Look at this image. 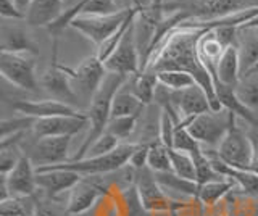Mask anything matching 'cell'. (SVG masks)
<instances>
[{
    "mask_svg": "<svg viewBox=\"0 0 258 216\" xmlns=\"http://www.w3.org/2000/svg\"><path fill=\"white\" fill-rule=\"evenodd\" d=\"M205 31V28H199L189 21L177 25L150 52L141 73L142 71L158 73V71L165 69H179L190 73L196 78L197 84L207 92L212 110L218 111L223 110V107L220 100H218L215 81L200 63L197 53V42Z\"/></svg>",
    "mask_w": 258,
    "mask_h": 216,
    "instance_id": "1",
    "label": "cell"
},
{
    "mask_svg": "<svg viewBox=\"0 0 258 216\" xmlns=\"http://www.w3.org/2000/svg\"><path fill=\"white\" fill-rule=\"evenodd\" d=\"M126 81H127V76L108 73L107 71L102 86L99 87V91L95 92L91 103H89V108L86 113L89 118V131H87L86 139L81 143L78 154L73 160L84 158L89 147L107 131L108 123L111 119V102L115 99L116 92L126 84Z\"/></svg>",
    "mask_w": 258,
    "mask_h": 216,
    "instance_id": "2",
    "label": "cell"
},
{
    "mask_svg": "<svg viewBox=\"0 0 258 216\" xmlns=\"http://www.w3.org/2000/svg\"><path fill=\"white\" fill-rule=\"evenodd\" d=\"M137 142H124L118 149L102 157H84L81 160H70L67 163L47 166V168H36V170H68L75 171L81 176H99L115 173L121 168L127 166L129 158H131Z\"/></svg>",
    "mask_w": 258,
    "mask_h": 216,
    "instance_id": "3",
    "label": "cell"
},
{
    "mask_svg": "<svg viewBox=\"0 0 258 216\" xmlns=\"http://www.w3.org/2000/svg\"><path fill=\"white\" fill-rule=\"evenodd\" d=\"M256 5L258 0H181L163 5V9H168V13L176 10L182 12L187 21H212Z\"/></svg>",
    "mask_w": 258,
    "mask_h": 216,
    "instance_id": "4",
    "label": "cell"
},
{
    "mask_svg": "<svg viewBox=\"0 0 258 216\" xmlns=\"http://www.w3.org/2000/svg\"><path fill=\"white\" fill-rule=\"evenodd\" d=\"M234 116L236 115L226 108L218 111L210 110L190 119L185 127L192 134V137L200 143L202 149L216 150L224 135L228 134Z\"/></svg>",
    "mask_w": 258,
    "mask_h": 216,
    "instance_id": "5",
    "label": "cell"
},
{
    "mask_svg": "<svg viewBox=\"0 0 258 216\" xmlns=\"http://www.w3.org/2000/svg\"><path fill=\"white\" fill-rule=\"evenodd\" d=\"M161 110L168 111L177 124H187L190 119L212 110V105L207 92L194 84L182 91H169V103Z\"/></svg>",
    "mask_w": 258,
    "mask_h": 216,
    "instance_id": "6",
    "label": "cell"
},
{
    "mask_svg": "<svg viewBox=\"0 0 258 216\" xmlns=\"http://www.w3.org/2000/svg\"><path fill=\"white\" fill-rule=\"evenodd\" d=\"M218 158L236 170L248 171L250 162H252V142H250L248 132L237 126V116L232 118V123L228 134L216 149Z\"/></svg>",
    "mask_w": 258,
    "mask_h": 216,
    "instance_id": "7",
    "label": "cell"
},
{
    "mask_svg": "<svg viewBox=\"0 0 258 216\" xmlns=\"http://www.w3.org/2000/svg\"><path fill=\"white\" fill-rule=\"evenodd\" d=\"M0 73L4 79L21 91H37L36 63L31 53L0 52Z\"/></svg>",
    "mask_w": 258,
    "mask_h": 216,
    "instance_id": "8",
    "label": "cell"
},
{
    "mask_svg": "<svg viewBox=\"0 0 258 216\" xmlns=\"http://www.w3.org/2000/svg\"><path fill=\"white\" fill-rule=\"evenodd\" d=\"M136 173H137L136 190H137V197H139L141 206L149 213L171 214L179 202H176V200L169 198L166 195L165 189L160 186V182L155 179V174H153L149 168H144V170L136 171Z\"/></svg>",
    "mask_w": 258,
    "mask_h": 216,
    "instance_id": "9",
    "label": "cell"
},
{
    "mask_svg": "<svg viewBox=\"0 0 258 216\" xmlns=\"http://www.w3.org/2000/svg\"><path fill=\"white\" fill-rule=\"evenodd\" d=\"M134 12L137 10L108 15V17H84V15H79L70 23V26L87 37L92 44H95V47H99L103 41H107L110 36L119 31Z\"/></svg>",
    "mask_w": 258,
    "mask_h": 216,
    "instance_id": "10",
    "label": "cell"
},
{
    "mask_svg": "<svg viewBox=\"0 0 258 216\" xmlns=\"http://www.w3.org/2000/svg\"><path fill=\"white\" fill-rule=\"evenodd\" d=\"M36 178V166L24 154L10 173L2 174V200L8 197H34L39 192Z\"/></svg>",
    "mask_w": 258,
    "mask_h": 216,
    "instance_id": "11",
    "label": "cell"
},
{
    "mask_svg": "<svg viewBox=\"0 0 258 216\" xmlns=\"http://www.w3.org/2000/svg\"><path fill=\"white\" fill-rule=\"evenodd\" d=\"M134 20L131 25H129V28L126 29V33H124L123 39L119 41L116 50L113 52V55L107 61H105V69H107L108 73L123 75L127 78L141 73L142 61H141L139 49H137V44H136Z\"/></svg>",
    "mask_w": 258,
    "mask_h": 216,
    "instance_id": "12",
    "label": "cell"
},
{
    "mask_svg": "<svg viewBox=\"0 0 258 216\" xmlns=\"http://www.w3.org/2000/svg\"><path fill=\"white\" fill-rule=\"evenodd\" d=\"M105 75L107 69L97 55L86 57L75 69H71V83L78 99H84L91 103L95 92L103 83Z\"/></svg>",
    "mask_w": 258,
    "mask_h": 216,
    "instance_id": "13",
    "label": "cell"
},
{
    "mask_svg": "<svg viewBox=\"0 0 258 216\" xmlns=\"http://www.w3.org/2000/svg\"><path fill=\"white\" fill-rule=\"evenodd\" d=\"M56 41L53 42V58L50 66L45 69L42 75V86L44 89L52 95V99L58 100L61 103H67L70 107H75L78 103V95L75 92V87L71 83V69L61 66L56 60Z\"/></svg>",
    "mask_w": 258,
    "mask_h": 216,
    "instance_id": "14",
    "label": "cell"
},
{
    "mask_svg": "<svg viewBox=\"0 0 258 216\" xmlns=\"http://www.w3.org/2000/svg\"><path fill=\"white\" fill-rule=\"evenodd\" d=\"M70 143L71 137H42L29 146L24 154L31 158L36 168L56 166L70 162Z\"/></svg>",
    "mask_w": 258,
    "mask_h": 216,
    "instance_id": "15",
    "label": "cell"
},
{
    "mask_svg": "<svg viewBox=\"0 0 258 216\" xmlns=\"http://www.w3.org/2000/svg\"><path fill=\"white\" fill-rule=\"evenodd\" d=\"M89 127V118L86 113L71 116H52L36 119L32 126V134L36 139L42 137H73L78 132Z\"/></svg>",
    "mask_w": 258,
    "mask_h": 216,
    "instance_id": "16",
    "label": "cell"
},
{
    "mask_svg": "<svg viewBox=\"0 0 258 216\" xmlns=\"http://www.w3.org/2000/svg\"><path fill=\"white\" fill-rule=\"evenodd\" d=\"M105 187L97 176H83L75 187L68 192L67 200V213L71 216H79L87 213L91 208L103 197Z\"/></svg>",
    "mask_w": 258,
    "mask_h": 216,
    "instance_id": "17",
    "label": "cell"
},
{
    "mask_svg": "<svg viewBox=\"0 0 258 216\" xmlns=\"http://www.w3.org/2000/svg\"><path fill=\"white\" fill-rule=\"evenodd\" d=\"M37 171V189L47 198H56L70 192L83 179V176L68 170H36Z\"/></svg>",
    "mask_w": 258,
    "mask_h": 216,
    "instance_id": "18",
    "label": "cell"
},
{
    "mask_svg": "<svg viewBox=\"0 0 258 216\" xmlns=\"http://www.w3.org/2000/svg\"><path fill=\"white\" fill-rule=\"evenodd\" d=\"M12 108L16 113L42 119V118H52V116H71L78 115L75 107H70L67 103H61L55 99H45V100H16L12 103Z\"/></svg>",
    "mask_w": 258,
    "mask_h": 216,
    "instance_id": "19",
    "label": "cell"
},
{
    "mask_svg": "<svg viewBox=\"0 0 258 216\" xmlns=\"http://www.w3.org/2000/svg\"><path fill=\"white\" fill-rule=\"evenodd\" d=\"M64 10V0H32L24 13V21L29 26L50 28L61 18Z\"/></svg>",
    "mask_w": 258,
    "mask_h": 216,
    "instance_id": "20",
    "label": "cell"
},
{
    "mask_svg": "<svg viewBox=\"0 0 258 216\" xmlns=\"http://www.w3.org/2000/svg\"><path fill=\"white\" fill-rule=\"evenodd\" d=\"M237 53L240 61V78L258 66V28L240 26L237 31Z\"/></svg>",
    "mask_w": 258,
    "mask_h": 216,
    "instance_id": "21",
    "label": "cell"
},
{
    "mask_svg": "<svg viewBox=\"0 0 258 216\" xmlns=\"http://www.w3.org/2000/svg\"><path fill=\"white\" fill-rule=\"evenodd\" d=\"M226 49H228V47L218 39L215 29H207L197 42L199 60L207 69V73L213 78L215 86H218V76H216L218 61H220L221 55L224 53Z\"/></svg>",
    "mask_w": 258,
    "mask_h": 216,
    "instance_id": "22",
    "label": "cell"
},
{
    "mask_svg": "<svg viewBox=\"0 0 258 216\" xmlns=\"http://www.w3.org/2000/svg\"><path fill=\"white\" fill-rule=\"evenodd\" d=\"M0 49L2 52L10 53H37V47L31 36L20 26H2V34H0Z\"/></svg>",
    "mask_w": 258,
    "mask_h": 216,
    "instance_id": "23",
    "label": "cell"
},
{
    "mask_svg": "<svg viewBox=\"0 0 258 216\" xmlns=\"http://www.w3.org/2000/svg\"><path fill=\"white\" fill-rule=\"evenodd\" d=\"M216 95H218V100H220L223 108L229 110L231 113H234L237 116V119H244L250 127L258 129V115L250 108H247L244 103L236 97L232 87L220 84L216 87Z\"/></svg>",
    "mask_w": 258,
    "mask_h": 216,
    "instance_id": "24",
    "label": "cell"
},
{
    "mask_svg": "<svg viewBox=\"0 0 258 216\" xmlns=\"http://www.w3.org/2000/svg\"><path fill=\"white\" fill-rule=\"evenodd\" d=\"M216 76H218V86L221 84V86L234 87L239 83L240 61H239V53H237L236 45L228 47V49L224 50V53L221 55L220 61H218Z\"/></svg>",
    "mask_w": 258,
    "mask_h": 216,
    "instance_id": "25",
    "label": "cell"
},
{
    "mask_svg": "<svg viewBox=\"0 0 258 216\" xmlns=\"http://www.w3.org/2000/svg\"><path fill=\"white\" fill-rule=\"evenodd\" d=\"M237 187V184L229 178H223L218 181H212L207 184H200L197 198L205 208H213L220 205L231 192Z\"/></svg>",
    "mask_w": 258,
    "mask_h": 216,
    "instance_id": "26",
    "label": "cell"
},
{
    "mask_svg": "<svg viewBox=\"0 0 258 216\" xmlns=\"http://www.w3.org/2000/svg\"><path fill=\"white\" fill-rule=\"evenodd\" d=\"M127 83L131 84V94H134L145 107L155 100V92L158 87L157 73L152 71H142L139 75H134L127 79Z\"/></svg>",
    "mask_w": 258,
    "mask_h": 216,
    "instance_id": "27",
    "label": "cell"
},
{
    "mask_svg": "<svg viewBox=\"0 0 258 216\" xmlns=\"http://www.w3.org/2000/svg\"><path fill=\"white\" fill-rule=\"evenodd\" d=\"M155 174V179L160 182V186L165 190H174L177 194L187 195L189 198H197L199 195V189L200 184L196 181H189L184 179L181 176H177L173 171H166V173H153Z\"/></svg>",
    "mask_w": 258,
    "mask_h": 216,
    "instance_id": "28",
    "label": "cell"
},
{
    "mask_svg": "<svg viewBox=\"0 0 258 216\" xmlns=\"http://www.w3.org/2000/svg\"><path fill=\"white\" fill-rule=\"evenodd\" d=\"M236 97L252 111H258V71H252L239 79L232 87Z\"/></svg>",
    "mask_w": 258,
    "mask_h": 216,
    "instance_id": "29",
    "label": "cell"
},
{
    "mask_svg": "<svg viewBox=\"0 0 258 216\" xmlns=\"http://www.w3.org/2000/svg\"><path fill=\"white\" fill-rule=\"evenodd\" d=\"M144 108H145V105L136 97L134 94L126 91L124 87H121L111 102V118L142 115Z\"/></svg>",
    "mask_w": 258,
    "mask_h": 216,
    "instance_id": "30",
    "label": "cell"
},
{
    "mask_svg": "<svg viewBox=\"0 0 258 216\" xmlns=\"http://www.w3.org/2000/svg\"><path fill=\"white\" fill-rule=\"evenodd\" d=\"M157 79H158V84L166 87L168 91H182L194 84H197L196 78L190 73H185V71H179V69L158 71Z\"/></svg>",
    "mask_w": 258,
    "mask_h": 216,
    "instance_id": "31",
    "label": "cell"
},
{
    "mask_svg": "<svg viewBox=\"0 0 258 216\" xmlns=\"http://www.w3.org/2000/svg\"><path fill=\"white\" fill-rule=\"evenodd\" d=\"M147 168L152 173L171 171V158H169V147L163 146L160 140L149 143V160Z\"/></svg>",
    "mask_w": 258,
    "mask_h": 216,
    "instance_id": "32",
    "label": "cell"
},
{
    "mask_svg": "<svg viewBox=\"0 0 258 216\" xmlns=\"http://www.w3.org/2000/svg\"><path fill=\"white\" fill-rule=\"evenodd\" d=\"M169 158H171V171L181 176L184 179L196 181L197 182V173H196V163H194L192 155L179 152L174 149H169Z\"/></svg>",
    "mask_w": 258,
    "mask_h": 216,
    "instance_id": "33",
    "label": "cell"
},
{
    "mask_svg": "<svg viewBox=\"0 0 258 216\" xmlns=\"http://www.w3.org/2000/svg\"><path fill=\"white\" fill-rule=\"evenodd\" d=\"M141 118V115H131V116H119V118H111L107 131L110 134L115 135L116 139L123 140L131 137L133 132L136 131L137 119Z\"/></svg>",
    "mask_w": 258,
    "mask_h": 216,
    "instance_id": "34",
    "label": "cell"
},
{
    "mask_svg": "<svg viewBox=\"0 0 258 216\" xmlns=\"http://www.w3.org/2000/svg\"><path fill=\"white\" fill-rule=\"evenodd\" d=\"M137 12H139V10H137ZM137 12H134V13L131 15V17H129V20L124 23L123 26H121V29H119V31H116L115 34L110 36V37L107 39V41H103L99 47H97L95 55H97V57H99V60L103 63V65H105V61H107V60L111 57V55H113V52L116 50V47H118L119 41H121V39H123V36H124V33H126V29L129 28V25H131L133 20L136 18Z\"/></svg>",
    "mask_w": 258,
    "mask_h": 216,
    "instance_id": "35",
    "label": "cell"
},
{
    "mask_svg": "<svg viewBox=\"0 0 258 216\" xmlns=\"http://www.w3.org/2000/svg\"><path fill=\"white\" fill-rule=\"evenodd\" d=\"M36 119L20 115L16 118L10 119H4L2 124H0V129H2V139L12 137V135H18V134H26L28 131H32V126H34Z\"/></svg>",
    "mask_w": 258,
    "mask_h": 216,
    "instance_id": "36",
    "label": "cell"
},
{
    "mask_svg": "<svg viewBox=\"0 0 258 216\" xmlns=\"http://www.w3.org/2000/svg\"><path fill=\"white\" fill-rule=\"evenodd\" d=\"M171 149L179 150V152H185V154H189V155H194L196 152L202 150V146L192 137V134L187 131L185 124H177L176 131H174Z\"/></svg>",
    "mask_w": 258,
    "mask_h": 216,
    "instance_id": "37",
    "label": "cell"
},
{
    "mask_svg": "<svg viewBox=\"0 0 258 216\" xmlns=\"http://www.w3.org/2000/svg\"><path fill=\"white\" fill-rule=\"evenodd\" d=\"M24 198L28 197H8L0 200V216H32L34 206L28 208L24 205Z\"/></svg>",
    "mask_w": 258,
    "mask_h": 216,
    "instance_id": "38",
    "label": "cell"
},
{
    "mask_svg": "<svg viewBox=\"0 0 258 216\" xmlns=\"http://www.w3.org/2000/svg\"><path fill=\"white\" fill-rule=\"evenodd\" d=\"M121 146L119 139H116L115 135L110 134L108 131H105L99 139H97L91 147H89L86 157H102L107 155L110 152H113L115 149H118Z\"/></svg>",
    "mask_w": 258,
    "mask_h": 216,
    "instance_id": "39",
    "label": "cell"
},
{
    "mask_svg": "<svg viewBox=\"0 0 258 216\" xmlns=\"http://www.w3.org/2000/svg\"><path fill=\"white\" fill-rule=\"evenodd\" d=\"M147 160H149V143H137L131 158H129L127 166L134 171H141L144 168H147Z\"/></svg>",
    "mask_w": 258,
    "mask_h": 216,
    "instance_id": "40",
    "label": "cell"
},
{
    "mask_svg": "<svg viewBox=\"0 0 258 216\" xmlns=\"http://www.w3.org/2000/svg\"><path fill=\"white\" fill-rule=\"evenodd\" d=\"M0 15H2L4 20H13V21H24V13L18 9L13 0H2V5H0Z\"/></svg>",
    "mask_w": 258,
    "mask_h": 216,
    "instance_id": "41",
    "label": "cell"
},
{
    "mask_svg": "<svg viewBox=\"0 0 258 216\" xmlns=\"http://www.w3.org/2000/svg\"><path fill=\"white\" fill-rule=\"evenodd\" d=\"M32 216H61V211L53 205V202H45V200H34V210Z\"/></svg>",
    "mask_w": 258,
    "mask_h": 216,
    "instance_id": "42",
    "label": "cell"
},
{
    "mask_svg": "<svg viewBox=\"0 0 258 216\" xmlns=\"http://www.w3.org/2000/svg\"><path fill=\"white\" fill-rule=\"evenodd\" d=\"M248 137H250V142H252V162H250L248 171L258 174V129L250 127Z\"/></svg>",
    "mask_w": 258,
    "mask_h": 216,
    "instance_id": "43",
    "label": "cell"
},
{
    "mask_svg": "<svg viewBox=\"0 0 258 216\" xmlns=\"http://www.w3.org/2000/svg\"><path fill=\"white\" fill-rule=\"evenodd\" d=\"M205 210H207V214H208V216H226L224 208L220 206V205H216V206H213V208H205Z\"/></svg>",
    "mask_w": 258,
    "mask_h": 216,
    "instance_id": "44",
    "label": "cell"
},
{
    "mask_svg": "<svg viewBox=\"0 0 258 216\" xmlns=\"http://www.w3.org/2000/svg\"><path fill=\"white\" fill-rule=\"evenodd\" d=\"M13 2L18 5V9L23 12V13H26V10H28V7H29V4L32 2V0H13Z\"/></svg>",
    "mask_w": 258,
    "mask_h": 216,
    "instance_id": "45",
    "label": "cell"
},
{
    "mask_svg": "<svg viewBox=\"0 0 258 216\" xmlns=\"http://www.w3.org/2000/svg\"><path fill=\"white\" fill-rule=\"evenodd\" d=\"M157 0H137V5H139V10H144V9H149L153 4H155Z\"/></svg>",
    "mask_w": 258,
    "mask_h": 216,
    "instance_id": "46",
    "label": "cell"
},
{
    "mask_svg": "<svg viewBox=\"0 0 258 216\" xmlns=\"http://www.w3.org/2000/svg\"><path fill=\"white\" fill-rule=\"evenodd\" d=\"M169 216H176V214H173V213H171V214H169Z\"/></svg>",
    "mask_w": 258,
    "mask_h": 216,
    "instance_id": "47",
    "label": "cell"
},
{
    "mask_svg": "<svg viewBox=\"0 0 258 216\" xmlns=\"http://www.w3.org/2000/svg\"><path fill=\"white\" fill-rule=\"evenodd\" d=\"M256 115H258V111H256Z\"/></svg>",
    "mask_w": 258,
    "mask_h": 216,
    "instance_id": "48",
    "label": "cell"
}]
</instances>
